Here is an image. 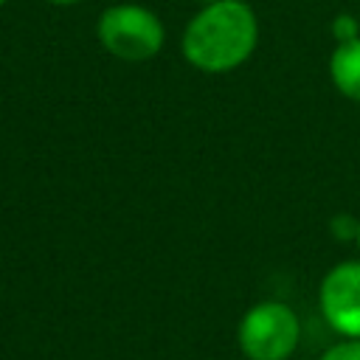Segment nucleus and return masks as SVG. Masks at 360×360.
Returning <instances> with one entry per match:
<instances>
[{
	"label": "nucleus",
	"mask_w": 360,
	"mask_h": 360,
	"mask_svg": "<svg viewBox=\"0 0 360 360\" xmlns=\"http://www.w3.org/2000/svg\"><path fill=\"white\" fill-rule=\"evenodd\" d=\"M259 45V17L245 0L205 3L186 25L180 48L191 68L228 73L245 65Z\"/></svg>",
	"instance_id": "f257e3e1"
},
{
	"label": "nucleus",
	"mask_w": 360,
	"mask_h": 360,
	"mask_svg": "<svg viewBox=\"0 0 360 360\" xmlns=\"http://www.w3.org/2000/svg\"><path fill=\"white\" fill-rule=\"evenodd\" d=\"M96 34L101 48L121 62H149L163 51L166 42L160 17L138 3H115L104 8Z\"/></svg>",
	"instance_id": "f03ea898"
},
{
	"label": "nucleus",
	"mask_w": 360,
	"mask_h": 360,
	"mask_svg": "<svg viewBox=\"0 0 360 360\" xmlns=\"http://www.w3.org/2000/svg\"><path fill=\"white\" fill-rule=\"evenodd\" d=\"M236 343L248 360H290L301 343V321L281 301H259L242 315Z\"/></svg>",
	"instance_id": "7ed1b4c3"
},
{
	"label": "nucleus",
	"mask_w": 360,
	"mask_h": 360,
	"mask_svg": "<svg viewBox=\"0 0 360 360\" xmlns=\"http://www.w3.org/2000/svg\"><path fill=\"white\" fill-rule=\"evenodd\" d=\"M318 307L323 321L340 338H360V262L335 264L318 287Z\"/></svg>",
	"instance_id": "20e7f679"
},
{
	"label": "nucleus",
	"mask_w": 360,
	"mask_h": 360,
	"mask_svg": "<svg viewBox=\"0 0 360 360\" xmlns=\"http://www.w3.org/2000/svg\"><path fill=\"white\" fill-rule=\"evenodd\" d=\"M329 76L340 96L360 104V37L338 42L329 56Z\"/></svg>",
	"instance_id": "39448f33"
},
{
	"label": "nucleus",
	"mask_w": 360,
	"mask_h": 360,
	"mask_svg": "<svg viewBox=\"0 0 360 360\" xmlns=\"http://www.w3.org/2000/svg\"><path fill=\"white\" fill-rule=\"evenodd\" d=\"M318 360H360V338H343L340 343L329 346Z\"/></svg>",
	"instance_id": "423d86ee"
},
{
	"label": "nucleus",
	"mask_w": 360,
	"mask_h": 360,
	"mask_svg": "<svg viewBox=\"0 0 360 360\" xmlns=\"http://www.w3.org/2000/svg\"><path fill=\"white\" fill-rule=\"evenodd\" d=\"M332 34H335L338 42H349V39L360 37V22H357V17H352L349 11L335 14V20H332Z\"/></svg>",
	"instance_id": "0eeeda50"
},
{
	"label": "nucleus",
	"mask_w": 360,
	"mask_h": 360,
	"mask_svg": "<svg viewBox=\"0 0 360 360\" xmlns=\"http://www.w3.org/2000/svg\"><path fill=\"white\" fill-rule=\"evenodd\" d=\"M357 225H360V219L354 222V219H349L346 214H338V217L332 219V231H335V236H338V239H343V242L357 236Z\"/></svg>",
	"instance_id": "6e6552de"
},
{
	"label": "nucleus",
	"mask_w": 360,
	"mask_h": 360,
	"mask_svg": "<svg viewBox=\"0 0 360 360\" xmlns=\"http://www.w3.org/2000/svg\"><path fill=\"white\" fill-rule=\"evenodd\" d=\"M45 3H53V6H73V3H79V0H45Z\"/></svg>",
	"instance_id": "1a4fd4ad"
},
{
	"label": "nucleus",
	"mask_w": 360,
	"mask_h": 360,
	"mask_svg": "<svg viewBox=\"0 0 360 360\" xmlns=\"http://www.w3.org/2000/svg\"><path fill=\"white\" fill-rule=\"evenodd\" d=\"M354 242H357V250H360V225H357V236H354Z\"/></svg>",
	"instance_id": "9d476101"
},
{
	"label": "nucleus",
	"mask_w": 360,
	"mask_h": 360,
	"mask_svg": "<svg viewBox=\"0 0 360 360\" xmlns=\"http://www.w3.org/2000/svg\"><path fill=\"white\" fill-rule=\"evenodd\" d=\"M197 3H202V6H205V3H214V0H197Z\"/></svg>",
	"instance_id": "9b49d317"
},
{
	"label": "nucleus",
	"mask_w": 360,
	"mask_h": 360,
	"mask_svg": "<svg viewBox=\"0 0 360 360\" xmlns=\"http://www.w3.org/2000/svg\"><path fill=\"white\" fill-rule=\"evenodd\" d=\"M6 3H8V0H0V6H6Z\"/></svg>",
	"instance_id": "f8f14e48"
}]
</instances>
